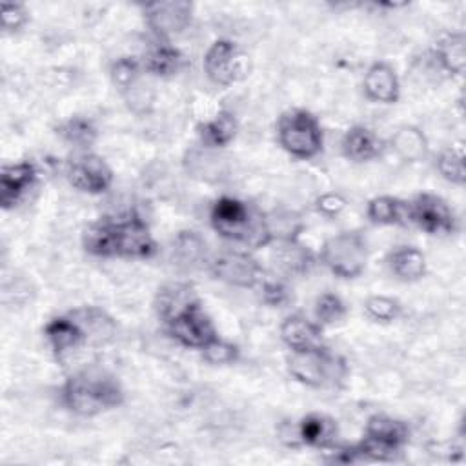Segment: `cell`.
Listing matches in <instances>:
<instances>
[{"label": "cell", "mask_w": 466, "mask_h": 466, "mask_svg": "<svg viewBox=\"0 0 466 466\" xmlns=\"http://www.w3.org/2000/svg\"><path fill=\"white\" fill-rule=\"evenodd\" d=\"M82 244L95 257L149 258L157 251V242L147 224L135 213L120 218L106 217L87 226Z\"/></svg>", "instance_id": "6da1fadb"}, {"label": "cell", "mask_w": 466, "mask_h": 466, "mask_svg": "<svg viewBox=\"0 0 466 466\" xmlns=\"http://www.w3.org/2000/svg\"><path fill=\"white\" fill-rule=\"evenodd\" d=\"M209 222L220 237L253 249L264 248L273 240L268 218L233 197H220L213 202Z\"/></svg>", "instance_id": "7a4b0ae2"}, {"label": "cell", "mask_w": 466, "mask_h": 466, "mask_svg": "<svg viewBox=\"0 0 466 466\" xmlns=\"http://www.w3.org/2000/svg\"><path fill=\"white\" fill-rule=\"evenodd\" d=\"M60 397L69 411L82 417L98 415L124 402V391L113 377L91 371L71 375L64 382Z\"/></svg>", "instance_id": "3957f363"}, {"label": "cell", "mask_w": 466, "mask_h": 466, "mask_svg": "<svg viewBox=\"0 0 466 466\" xmlns=\"http://www.w3.org/2000/svg\"><path fill=\"white\" fill-rule=\"evenodd\" d=\"M279 144L295 158H313L322 151L324 135L319 118L306 109H289L277 122Z\"/></svg>", "instance_id": "277c9868"}, {"label": "cell", "mask_w": 466, "mask_h": 466, "mask_svg": "<svg viewBox=\"0 0 466 466\" xmlns=\"http://www.w3.org/2000/svg\"><path fill=\"white\" fill-rule=\"evenodd\" d=\"M320 258L333 275L340 279H355L366 268V242L355 231L337 233L322 244Z\"/></svg>", "instance_id": "5b68a950"}, {"label": "cell", "mask_w": 466, "mask_h": 466, "mask_svg": "<svg viewBox=\"0 0 466 466\" xmlns=\"http://www.w3.org/2000/svg\"><path fill=\"white\" fill-rule=\"evenodd\" d=\"M344 370V362L331 355L324 346L291 351V355L288 357V371L291 373V377L313 388L340 379Z\"/></svg>", "instance_id": "8992f818"}, {"label": "cell", "mask_w": 466, "mask_h": 466, "mask_svg": "<svg viewBox=\"0 0 466 466\" xmlns=\"http://www.w3.org/2000/svg\"><path fill=\"white\" fill-rule=\"evenodd\" d=\"M209 271L215 279L237 286L255 288L264 282V268L246 251H224L211 258Z\"/></svg>", "instance_id": "52a82bcc"}, {"label": "cell", "mask_w": 466, "mask_h": 466, "mask_svg": "<svg viewBox=\"0 0 466 466\" xmlns=\"http://www.w3.org/2000/svg\"><path fill=\"white\" fill-rule=\"evenodd\" d=\"M164 324L167 333L186 348L202 350L209 340L218 337L211 319L200 308V302L182 309Z\"/></svg>", "instance_id": "ba28073f"}, {"label": "cell", "mask_w": 466, "mask_h": 466, "mask_svg": "<svg viewBox=\"0 0 466 466\" xmlns=\"http://www.w3.org/2000/svg\"><path fill=\"white\" fill-rule=\"evenodd\" d=\"M408 220L430 235H448L455 229L453 211L433 193H419L408 204Z\"/></svg>", "instance_id": "9c48e42d"}, {"label": "cell", "mask_w": 466, "mask_h": 466, "mask_svg": "<svg viewBox=\"0 0 466 466\" xmlns=\"http://www.w3.org/2000/svg\"><path fill=\"white\" fill-rule=\"evenodd\" d=\"M66 177L78 191L98 195L109 189L113 184V171L107 162L95 153H80L69 158L66 166Z\"/></svg>", "instance_id": "30bf717a"}, {"label": "cell", "mask_w": 466, "mask_h": 466, "mask_svg": "<svg viewBox=\"0 0 466 466\" xmlns=\"http://www.w3.org/2000/svg\"><path fill=\"white\" fill-rule=\"evenodd\" d=\"M204 71L217 86H229L246 75L244 56L237 44L228 38L215 40L204 55Z\"/></svg>", "instance_id": "8fae6325"}, {"label": "cell", "mask_w": 466, "mask_h": 466, "mask_svg": "<svg viewBox=\"0 0 466 466\" xmlns=\"http://www.w3.org/2000/svg\"><path fill=\"white\" fill-rule=\"evenodd\" d=\"M144 18L147 25L160 36H169L182 33L193 16V4L184 0H171V2H153L142 5Z\"/></svg>", "instance_id": "7c38bea8"}, {"label": "cell", "mask_w": 466, "mask_h": 466, "mask_svg": "<svg viewBox=\"0 0 466 466\" xmlns=\"http://www.w3.org/2000/svg\"><path fill=\"white\" fill-rule=\"evenodd\" d=\"M36 178V167L29 160L5 164L0 173V204L4 209L16 206Z\"/></svg>", "instance_id": "4fadbf2b"}, {"label": "cell", "mask_w": 466, "mask_h": 466, "mask_svg": "<svg viewBox=\"0 0 466 466\" xmlns=\"http://www.w3.org/2000/svg\"><path fill=\"white\" fill-rule=\"evenodd\" d=\"M364 93L373 102L395 104L400 96V84L395 69L386 62H373L362 82Z\"/></svg>", "instance_id": "5bb4252c"}, {"label": "cell", "mask_w": 466, "mask_h": 466, "mask_svg": "<svg viewBox=\"0 0 466 466\" xmlns=\"http://www.w3.org/2000/svg\"><path fill=\"white\" fill-rule=\"evenodd\" d=\"M280 339L291 351L313 350V348L324 346L320 324L299 313L284 319V322L280 324Z\"/></svg>", "instance_id": "9a60e30c"}, {"label": "cell", "mask_w": 466, "mask_h": 466, "mask_svg": "<svg viewBox=\"0 0 466 466\" xmlns=\"http://www.w3.org/2000/svg\"><path fill=\"white\" fill-rule=\"evenodd\" d=\"M364 437H368V439L375 441L377 444L384 446L386 450L397 453L408 442L410 430H408L406 422H402L399 419H393L384 413H375L366 422Z\"/></svg>", "instance_id": "2e32d148"}, {"label": "cell", "mask_w": 466, "mask_h": 466, "mask_svg": "<svg viewBox=\"0 0 466 466\" xmlns=\"http://www.w3.org/2000/svg\"><path fill=\"white\" fill-rule=\"evenodd\" d=\"M342 155L353 162H368L382 153V140L366 126H351L340 142Z\"/></svg>", "instance_id": "e0dca14e"}, {"label": "cell", "mask_w": 466, "mask_h": 466, "mask_svg": "<svg viewBox=\"0 0 466 466\" xmlns=\"http://www.w3.org/2000/svg\"><path fill=\"white\" fill-rule=\"evenodd\" d=\"M44 335L47 344L58 357H62L64 353L76 348L82 340H86V333L82 326L73 317L51 319L44 328Z\"/></svg>", "instance_id": "ac0fdd59"}, {"label": "cell", "mask_w": 466, "mask_h": 466, "mask_svg": "<svg viewBox=\"0 0 466 466\" xmlns=\"http://www.w3.org/2000/svg\"><path fill=\"white\" fill-rule=\"evenodd\" d=\"M433 56L441 69L451 76H461L466 64L464 33H446L433 46Z\"/></svg>", "instance_id": "d6986e66"}, {"label": "cell", "mask_w": 466, "mask_h": 466, "mask_svg": "<svg viewBox=\"0 0 466 466\" xmlns=\"http://www.w3.org/2000/svg\"><path fill=\"white\" fill-rule=\"evenodd\" d=\"M299 439L311 448H329L337 439V422L324 413H308L297 428Z\"/></svg>", "instance_id": "ffe728a7"}, {"label": "cell", "mask_w": 466, "mask_h": 466, "mask_svg": "<svg viewBox=\"0 0 466 466\" xmlns=\"http://www.w3.org/2000/svg\"><path fill=\"white\" fill-rule=\"evenodd\" d=\"M197 302H198V297L189 284L171 282V284L164 286L162 289H158L155 304H157L158 317L166 322L171 317H175L177 313H180L182 309H186Z\"/></svg>", "instance_id": "44dd1931"}, {"label": "cell", "mask_w": 466, "mask_h": 466, "mask_svg": "<svg viewBox=\"0 0 466 466\" xmlns=\"http://www.w3.org/2000/svg\"><path fill=\"white\" fill-rule=\"evenodd\" d=\"M388 266L400 280L413 282L426 273V257L413 246H400L388 255Z\"/></svg>", "instance_id": "7402d4cb"}, {"label": "cell", "mask_w": 466, "mask_h": 466, "mask_svg": "<svg viewBox=\"0 0 466 466\" xmlns=\"http://www.w3.org/2000/svg\"><path fill=\"white\" fill-rule=\"evenodd\" d=\"M198 138L208 147H224L237 135V118L229 111L217 113L211 120L198 124Z\"/></svg>", "instance_id": "603a6c76"}, {"label": "cell", "mask_w": 466, "mask_h": 466, "mask_svg": "<svg viewBox=\"0 0 466 466\" xmlns=\"http://www.w3.org/2000/svg\"><path fill=\"white\" fill-rule=\"evenodd\" d=\"M275 262L288 275H304L313 266V255L297 238H282L275 251Z\"/></svg>", "instance_id": "cb8c5ba5"}, {"label": "cell", "mask_w": 466, "mask_h": 466, "mask_svg": "<svg viewBox=\"0 0 466 466\" xmlns=\"http://www.w3.org/2000/svg\"><path fill=\"white\" fill-rule=\"evenodd\" d=\"M182 64V55L177 47L167 42L155 44L144 56V69L155 76L167 78L173 76Z\"/></svg>", "instance_id": "d4e9b609"}, {"label": "cell", "mask_w": 466, "mask_h": 466, "mask_svg": "<svg viewBox=\"0 0 466 466\" xmlns=\"http://www.w3.org/2000/svg\"><path fill=\"white\" fill-rule=\"evenodd\" d=\"M366 215L373 224L380 226L404 224L408 220V204L397 197L380 195L368 202Z\"/></svg>", "instance_id": "484cf974"}, {"label": "cell", "mask_w": 466, "mask_h": 466, "mask_svg": "<svg viewBox=\"0 0 466 466\" xmlns=\"http://www.w3.org/2000/svg\"><path fill=\"white\" fill-rule=\"evenodd\" d=\"M56 133L62 137V140H66L71 146L76 147H89L95 144L96 140V127L89 118L84 116H71L66 122H62L56 127Z\"/></svg>", "instance_id": "4316f807"}, {"label": "cell", "mask_w": 466, "mask_h": 466, "mask_svg": "<svg viewBox=\"0 0 466 466\" xmlns=\"http://www.w3.org/2000/svg\"><path fill=\"white\" fill-rule=\"evenodd\" d=\"M391 144L397 149V153L406 160H419L426 155L428 149L424 135L415 127H400L393 135Z\"/></svg>", "instance_id": "83f0119b"}, {"label": "cell", "mask_w": 466, "mask_h": 466, "mask_svg": "<svg viewBox=\"0 0 466 466\" xmlns=\"http://www.w3.org/2000/svg\"><path fill=\"white\" fill-rule=\"evenodd\" d=\"M204 248L206 242L195 231H180L173 240V255L182 266L197 264L204 255Z\"/></svg>", "instance_id": "f1b7e54d"}, {"label": "cell", "mask_w": 466, "mask_h": 466, "mask_svg": "<svg viewBox=\"0 0 466 466\" xmlns=\"http://www.w3.org/2000/svg\"><path fill=\"white\" fill-rule=\"evenodd\" d=\"M435 166H437L439 173L442 175V178H446L448 182L457 184V186L464 184L466 175H464V153H462V147L450 146V147L442 149L439 153V157H437Z\"/></svg>", "instance_id": "f546056e"}, {"label": "cell", "mask_w": 466, "mask_h": 466, "mask_svg": "<svg viewBox=\"0 0 466 466\" xmlns=\"http://www.w3.org/2000/svg\"><path fill=\"white\" fill-rule=\"evenodd\" d=\"M142 66L131 56H122L111 66V80L120 91H131L137 86Z\"/></svg>", "instance_id": "4dcf8cb0"}, {"label": "cell", "mask_w": 466, "mask_h": 466, "mask_svg": "<svg viewBox=\"0 0 466 466\" xmlns=\"http://www.w3.org/2000/svg\"><path fill=\"white\" fill-rule=\"evenodd\" d=\"M315 319L317 322L322 324H335L340 322L346 315V306L342 302V299L335 293H322L320 297H317L315 300Z\"/></svg>", "instance_id": "1f68e13d"}, {"label": "cell", "mask_w": 466, "mask_h": 466, "mask_svg": "<svg viewBox=\"0 0 466 466\" xmlns=\"http://www.w3.org/2000/svg\"><path fill=\"white\" fill-rule=\"evenodd\" d=\"M366 313L379 322H391L400 313V304L386 295H371L366 299Z\"/></svg>", "instance_id": "d6a6232c"}, {"label": "cell", "mask_w": 466, "mask_h": 466, "mask_svg": "<svg viewBox=\"0 0 466 466\" xmlns=\"http://www.w3.org/2000/svg\"><path fill=\"white\" fill-rule=\"evenodd\" d=\"M202 357L208 364H213V366L233 364L238 357V348L231 342H226V340L215 337L202 348Z\"/></svg>", "instance_id": "836d02e7"}, {"label": "cell", "mask_w": 466, "mask_h": 466, "mask_svg": "<svg viewBox=\"0 0 466 466\" xmlns=\"http://www.w3.org/2000/svg\"><path fill=\"white\" fill-rule=\"evenodd\" d=\"M0 18H2V29L5 33H16L20 27L25 25L29 15L22 4H2L0 7Z\"/></svg>", "instance_id": "e575fe53"}, {"label": "cell", "mask_w": 466, "mask_h": 466, "mask_svg": "<svg viewBox=\"0 0 466 466\" xmlns=\"http://www.w3.org/2000/svg\"><path fill=\"white\" fill-rule=\"evenodd\" d=\"M262 300L268 306L277 308V306H282L289 300V291L282 282L264 279V282H262Z\"/></svg>", "instance_id": "d590c367"}, {"label": "cell", "mask_w": 466, "mask_h": 466, "mask_svg": "<svg viewBox=\"0 0 466 466\" xmlns=\"http://www.w3.org/2000/svg\"><path fill=\"white\" fill-rule=\"evenodd\" d=\"M346 208V198L339 193H324L315 200V209L324 217H335Z\"/></svg>", "instance_id": "8d00e7d4"}]
</instances>
